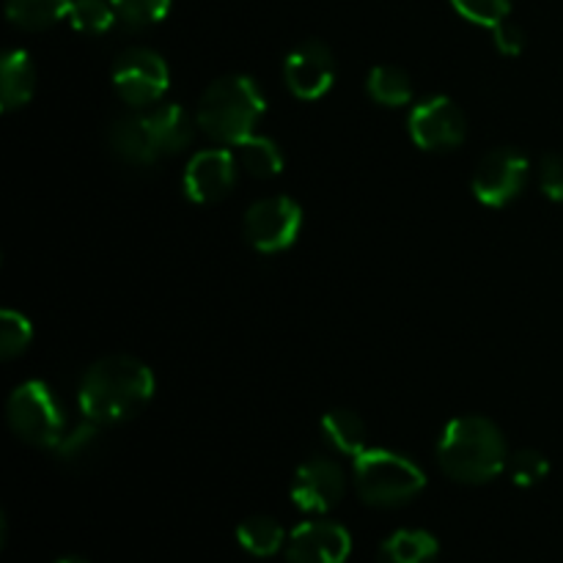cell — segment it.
Segmentation results:
<instances>
[{
	"label": "cell",
	"instance_id": "obj_1",
	"mask_svg": "<svg viewBox=\"0 0 563 563\" xmlns=\"http://www.w3.org/2000/svg\"><path fill=\"white\" fill-rule=\"evenodd\" d=\"M154 396V374L130 355H110L93 363L80 383V410L86 421L108 427L137 416Z\"/></svg>",
	"mask_w": 563,
	"mask_h": 563
},
{
	"label": "cell",
	"instance_id": "obj_2",
	"mask_svg": "<svg viewBox=\"0 0 563 563\" xmlns=\"http://www.w3.org/2000/svg\"><path fill=\"white\" fill-rule=\"evenodd\" d=\"M438 462L454 482L484 484L509 467V451L504 434L489 418L462 416L443 429Z\"/></svg>",
	"mask_w": 563,
	"mask_h": 563
},
{
	"label": "cell",
	"instance_id": "obj_3",
	"mask_svg": "<svg viewBox=\"0 0 563 563\" xmlns=\"http://www.w3.org/2000/svg\"><path fill=\"white\" fill-rule=\"evenodd\" d=\"M267 102L251 77H220L203 91L198 102V126L214 141L236 146L253 135V126L262 119Z\"/></svg>",
	"mask_w": 563,
	"mask_h": 563
},
{
	"label": "cell",
	"instance_id": "obj_4",
	"mask_svg": "<svg viewBox=\"0 0 563 563\" xmlns=\"http://www.w3.org/2000/svg\"><path fill=\"white\" fill-rule=\"evenodd\" d=\"M427 487L421 467L385 449H366L355 456V489L372 506H399Z\"/></svg>",
	"mask_w": 563,
	"mask_h": 563
},
{
	"label": "cell",
	"instance_id": "obj_5",
	"mask_svg": "<svg viewBox=\"0 0 563 563\" xmlns=\"http://www.w3.org/2000/svg\"><path fill=\"white\" fill-rule=\"evenodd\" d=\"M5 416H9L11 432L36 449H55L66 434L64 410L53 390L38 379H27L20 388H14L5 405Z\"/></svg>",
	"mask_w": 563,
	"mask_h": 563
},
{
	"label": "cell",
	"instance_id": "obj_6",
	"mask_svg": "<svg viewBox=\"0 0 563 563\" xmlns=\"http://www.w3.org/2000/svg\"><path fill=\"white\" fill-rule=\"evenodd\" d=\"M168 66L163 55L146 47H132L121 53L113 64V86L119 97L132 108H146L163 99L168 91Z\"/></svg>",
	"mask_w": 563,
	"mask_h": 563
},
{
	"label": "cell",
	"instance_id": "obj_7",
	"mask_svg": "<svg viewBox=\"0 0 563 563\" xmlns=\"http://www.w3.org/2000/svg\"><path fill=\"white\" fill-rule=\"evenodd\" d=\"M300 203L286 196L262 198L245 214V236L258 253L286 251L300 234Z\"/></svg>",
	"mask_w": 563,
	"mask_h": 563
},
{
	"label": "cell",
	"instance_id": "obj_8",
	"mask_svg": "<svg viewBox=\"0 0 563 563\" xmlns=\"http://www.w3.org/2000/svg\"><path fill=\"white\" fill-rule=\"evenodd\" d=\"M528 181V157L517 148H495L473 174V192L484 207L500 209L515 201Z\"/></svg>",
	"mask_w": 563,
	"mask_h": 563
},
{
	"label": "cell",
	"instance_id": "obj_9",
	"mask_svg": "<svg viewBox=\"0 0 563 563\" xmlns=\"http://www.w3.org/2000/svg\"><path fill=\"white\" fill-rule=\"evenodd\" d=\"M410 137L427 152L454 148L465 141V113L449 97L423 99L410 113Z\"/></svg>",
	"mask_w": 563,
	"mask_h": 563
},
{
	"label": "cell",
	"instance_id": "obj_10",
	"mask_svg": "<svg viewBox=\"0 0 563 563\" xmlns=\"http://www.w3.org/2000/svg\"><path fill=\"white\" fill-rule=\"evenodd\" d=\"M286 86L297 99H319L333 88L335 80V60L333 53L319 38H308V42L297 44L284 64Z\"/></svg>",
	"mask_w": 563,
	"mask_h": 563
},
{
	"label": "cell",
	"instance_id": "obj_11",
	"mask_svg": "<svg viewBox=\"0 0 563 563\" xmlns=\"http://www.w3.org/2000/svg\"><path fill=\"white\" fill-rule=\"evenodd\" d=\"M352 553V537L344 526L328 520L302 522L286 542L289 563H344Z\"/></svg>",
	"mask_w": 563,
	"mask_h": 563
},
{
	"label": "cell",
	"instance_id": "obj_12",
	"mask_svg": "<svg viewBox=\"0 0 563 563\" xmlns=\"http://www.w3.org/2000/svg\"><path fill=\"white\" fill-rule=\"evenodd\" d=\"M346 493V476L333 460H308L300 465L291 482V500L297 509L311 511V515H322L330 511Z\"/></svg>",
	"mask_w": 563,
	"mask_h": 563
},
{
	"label": "cell",
	"instance_id": "obj_13",
	"mask_svg": "<svg viewBox=\"0 0 563 563\" xmlns=\"http://www.w3.org/2000/svg\"><path fill=\"white\" fill-rule=\"evenodd\" d=\"M236 185V157L225 148L198 152L185 168V192L196 203H214Z\"/></svg>",
	"mask_w": 563,
	"mask_h": 563
},
{
	"label": "cell",
	"instance_id": "obj_14",
	"mask_svg": "<svg viewBox=\"0 0 563 563\" xmlns=\"http://www.w3.org/2000/svg\"><path fill=\"white\" fill-rule=\"evenodd\" d=\"M108 141L113 154H119L124 163L148 165L157 157H163L146 115H126V119H119L110 126Z\"/></svg>",
	"mask_w": 563,
	"mask_h": 563
},
{
	"label": "cell",
	"instance_id": "obj_15",
	"mask_svg": "<svg viewBox=\"0 0 563 563\" xmlns=\"http://www.w3.org/2000/svg\"><path fill=\"white\" fill-rule=\"evenodd\" d=\"M36 91V66L25 49H11L5 53L0 66V102L3 110H20L31 102Z\"/></svg>",
	"mask_w": 563,
	"mask_h": 563
},
{
	"label": "cell",
	"instance_id": "obj_16",
	"mask_svg": "<svg viewBox=\"0 0 563 563\" xmlns=\"http://www.w3.org/2000/svg\"><path fill=\"white\" fill-rule=\"evenodd\" d=\"M146 119L163 154L181 152V148L190 146L192 135H196L192 119L187 115L185 108H179V104H159L157 110L146 113Z\"/></svg>",
	"mask_w": 563,
	"mask_h": 563
},
{
	"label": "cell",
	"instance_id": "obj_17",
	"mask_svg": "<svg viewBox=\"0 0 563 563\" xmlns=\"http://www.w3.org/2000/svg\"><path fill=\"white\" fill-rule=\"evenodd\" d=\"M438 539L429 531H396L379 548V563H434Z\"/></svg>",
	"mask_w": 563,
	"mask_h": 563
},
{
	"label": "cell",
	"instance_id": "obj_18",
	"mask_svg": "<svg viewBox=\"0 0 563 563\" xmlns=\"http://www.w3.org/2000/svg\"><path fill=\"white\" fill-rule=\"evenodd\" d=\"M322 438L339 454L361 456L366 451V423L352 410H333L322 418Z\"/></svg>",
	"mask_w": 563,
	"mask_h": 563
},
{
	"label": "cell",
	"instance_id": "obj_19",
	"mask_svg": "<svg viewBox=\"0 0 563 563\" xmlns=\"http://www.w3.org/2000/svg\"><path fill=\"white\" fill-rule=\"evenodd\" d=\"M71 0H5V16L25 31H44L69 16Z\"/></svg>",
	"mask_w": 563,
	"mask_h": 563
},
{
	"label": "cell",
	"instance_id": "obj_20",
	"mask_svg": "<svg viewBox=\"0 0 563 563\" xmlns=\"http://www.w3.org/2000/svg\"><path fill=\"white\" fill-rule=\"evenodd\" d=\"M236 542L242 544V550H247L256 559H269V555L278 553L286 542V533L280 528V522H275L273 517H247L240 528H236Z\"/></svg>",
	"mask_w": 563,
	"mask_h": 563
},
{
	"label": "cell",
	"instance_id": "obj_21",
	"mask_svg": "<svg viewBox=\"0 0 563 563\" xmlns=\"http://www.w3.org/2000/svg\"><path fill=\"white\" fill-rule=\"evenodd\" d=\"M234 157L253 176H278L284 168V154H280L278 143L269 137L247 135L234 146Z\"/></svg>",
	"mask_w": 563,
	"mask_h": 563
},
{
	"label": "cell",
	"instance_id": "obj_22",
	"mask_svg": "<svg viewBox=\"0 0 563 563\" xmlns=\"http://www.w3.org/2000/svg\"><path fill=\"white\" fill-rule=\"evenodd\" d=\"M368 93L385 108H401L412 99V80L399 66H377L368 75Z\"/></svg>",
	"mask_w": 563,
	"mask_h": 563
},
{
	"label": "cell",
	"instance_id": "obj_23",
	"mask_svg": "<svg viewBox=\"0 0 563 563\" xmlns=\"http://www.w3.org/2000/svg\"><path fill=\"white\" fill-rule=\"evenodd\" d=\"M115 20H119V14H115L110 0H71L69 22L75 31L99 36V33L110 31Z\"/></svg>",
	"mask_w": 563,
	"mask_h": 563
},
{
	"label": "cell",
	"instance_id": "obj_24",
	"mask_svg": "<svg viewBox=\"0 0 563 563\" xmlns=\"http://www.w3.org/2000/svg\"><path fill=\"white\" fill-rule=\"evenodd\" d=\"M31 339H33L31 322H27L22 313L5 308V311L0 313V355H3L5 361L22 355V352L27 350V344H31Z\"/></svg>",
	"mask_w": 563,
	"mask_h": 563
},
{
	"label": "cell",
	"instance_id": "obj_25",
	"mask_svg": "<svg viewBox=\"0 0 563 563\" xmlns=\"http://www.w3.org/2000/svg\"><path fill=\"white\" fill-rule=\"evenodd\" d=\"M121 22L132 27H146L165 20L170 11V0H110Z\"/></svg>",
	"mask_w": 563,
	"mask_h": 563
},
{
	"label": "cell",
	"instance_id": "obj_26",
	"mask_svg": "<svg viewBox=\"0 0 563 563\" xmlns=\"http://www.w3.org/2000/svg\"><path fill=\"white\" fill-rule=\"evenodd\" d=\"M454 11L476 25L495 27L498 22L509 20L511 0H451Z\"/></svg>",
	"mask_w": 563,
	"mask_h": 563
},
{
	"label": "cell",
	"instance_id": "obj_27",
	"mask_svg": "<svg viewBox=\"0 0 563 563\" xmlns=\"http://www.w3.org/2000/svg\"><path fill=\"white\" fill-rule=\"evenodd\" d=\"M509 473H511V478H515L517 487H533V484H539L550 473V462L544 460V454L528 449V451H520V454L511 456Z\"/></svg>",
	"mask_w": 563,
	"mask_h": 563
},
{
	"label": "cell",
	"instance_id": "obj_28",
	"mask_svg": "<svg viewBox=\"0 0 563 563\" xmlns=\"http://www.w3.org/2000/svg\"><path fill=\"white\" fill-rule=\"evenodd\" d=\"M97 438H99V423L86 421L60 438V443L55 445V454H58L60 460H77V456L88 454V451L93 449Z\"/></svg>",
	"mask_w": 563,
	"mask_h": 563
},
{
	"label": "cell",
	"instance_id": "obj_29",
	"mask_svg": "<svg viewBox=\"0 0 563 563\" xmlns=\"http://www.w3.org/2000/svg\"><path fill=\"white\" fill-rule=\"evenodd\" d=\"M539 185L550 201H563V154H544L539 165Z\"/></svg>",
	"mask_w": 563,
	"mask_h": 563
},
{
	"label": "cell",
	"instance_id": "obj_30",
	"mask_svg": "<svg viewBox=\"0 0 563 563\" xmlns=\"http://www.w3.org/2000/svg\"><path fill=\"white\" fill-rule=\"evenodd\" d=\"M493 33H495V44H498L500 53L520 55L522 47H526V33H522V27L517 25V22H511V20L498 22V25L493 27Z\"/></svg>",
	"mask_w": 563,
	"mask_h": 563
},
{
	"label": "cell",
	"instance_id": "obj_31",
	"mask_svg": "<svg viewBox=\"0 0 563 563\" xmlns=\"http://www.w3.org/2000/svg\"><path fill=\"white\" fill-rule=\"evenodd\" d=\"M58 563H88V561H82V559H60Z\"/></svg>",
	"mask_w": 563,
	"mask_h": 563
}]
</instances>
